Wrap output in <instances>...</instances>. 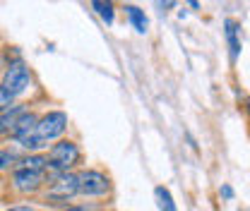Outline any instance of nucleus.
I'll return each mask as SVG.
<instances>
[{
    "label": "nucleus",
    "mask_w": 250,
    "mask_h": 211,
    "mask_svg": "<svg viewBox=\"0 0 250 211\" xmlns=\"http://www.w3.org/2000/svg\"><path fill=\"white\" fill-rule=\"evenodd\" d=\"M77 158H80L77 144H72V142H58L48 151V171H53L56 175L67 173V168L72 163H77Z\"/></svg>",
    "instance_id": "obj_1"
},
{
    "label": "nucleus",
    "mask_w": 250,
    "mask_h": 211,
    "mask_svg": "<svg viewBox=\"0 0 250 211\" xmlns=\"http://www.w3.org/2000/svg\"><path fill=\"white\" fill-rule=\"evenodd\" d=\"M65 127H67V115L62 113V111H51V113H46L39 125H36V134H39V139L41 142H53V139H58L62 132H65Z\"/></svg>",
    "instance_id": "obj_2"
},
{
    "label": "nucleus",
    "mask_w": 250,
    "mask_h": 211,
    "mask_svg": "<svg viewBox=\"0 0 250 211\" xmlns=\"http://www.w3.org/2000/svg\"><path fill=\"white\" fill-rule=\"evenodd\" d=\"M31 77H29V67L24 62H12L7 70H5V77H2V87L10 91L12 96H20L22 91H27Z\"/></svg>",
    "instance_id": "obj_3"
},
{
    "label": "nucleus",
    "mask_w": 250,
    "mask_h": 211,
    "mask_svg": "<svg viewBox=\"0 0 250 211\" xmlns=\"http://www.w3.org/2000/svg\"><path fill=\"white\" fill-rule=\"evenodd\" d=\"M77 185H80V192L87 194V197H99V194L108 192V178L104 173H99V171L77 173Z\"/></svg>",
    "instance_id": "obj_4"
},
{
    "label": "nucleus",
    "mask_w": 250,
    "mask_h": 211,
    "mask_svg": "<svg viewBox=\"0 0 250 211\" xmlns=\"http://www.w3.org/2000/svg\"><path fill=\"white\" fill-rule=\"evenodd\" d=\"M77 192H80L77 175H72V173H61V175H56L53 187L48 190V199H53V202H67V199L75 197Z\"/></svg>",
    "instance_id": "obj_5"
},
{
    "label": "nucleus",
    "mask_w": 250,
    "mask_h": 211,
    "mask_svg": "<svg viewBox=\"0 0 250 211\" xmlns=\"http://www.w3.org/2000/svg\"><path fill=\"white\" fill-rule=\"evenodd\" d=\"M12 182L20 192H34V190L41 187L43 173H31V171H24V168H17L15 175H12Z\"/></svg>",
    "instance_id": "obj_6"
},
{
    "label": "nucleus",
    "mask_w": 250,
    "mask_h": 211,
    "mask_svg": "<svg viewBox=\"0 0 250 211\" xmlns=\"http://www.w3.org/2000/svg\"><path fill=\"white\" fill-rule=\"evenodd\" d=\"M36 125H39V118L34 113H22L17 118V122H15V127H12L15 139H22V137H27L31 132H36Z\"/></svg>",
    "instance_id": "obj_7"
},
{
    "label": "nucleus",
    "mask_w": 250,
    "mask_h": 211,
    "mask_svg": "<svg viewBox=\"0 0 250 211\" xmlns=\"http://www.w3.org/2000/svg\"><path fill=\"white\" fill-rule=\"evenodd\" d=\"M22 113H24V111H22V106H10L7 111H2V113H0V134L10 132Z\"/></svg>",
    "instance_id": "obj_8"
},
{
    "label": "nucleus",
    "mask_w": 250,
    "mask_h": 211,
    "mask_svg": "<svg viewBox=\"0 0 250 211\" xmlns=\"http://www.w3.org/2000/svg\"><path fill=\"white\" fill-rule=\"evenodd\" d=\"M226 41H229V48H231V58L236 60L238 53H241V38H238V24L233 19L226 22Z\"/></svg>",
    "instance_id": "obj_9"
},
{
    "label": "nucleus",
    "mask_w": 250,
    "mask_h": 211,
    "mask_svg": "<svg viewBox=\"0 0 250 211\" xmlns=\"http://www.w3.org/2000/svg\"><path fill=\"white\" fill-rule=\"evenodd\" d=\"M20 168L31 171V173H46V171H48V156H39V153L27 156V158L22 161V166H20Z\"/></svg>",
    "instance_id": "obj_10"
},
{
    "label": "nucleus",
    "mask_w": 250,
    "mask_h": 211,
    "mask_svg": "<svg viewBox=\"0 0 250 211\" xmlns=\"http://www.w3.org/2000/svg\"><path fill=\"white\" fill-rule=\"evenodd\" d=\"M125 12H127V17H130L132 27L140 31V34H145V31H147V17H145V12H142L140 7H135V5H127V7H125Z\"/></svg>",
    "instance_id": "obj_11"
},
{
    "label": "nucleus",
    "mask_w": 250,
    "mask_h": 211,
    "mask_svg": "<svg viewBox=\"0 0 250 211\" xmlns=\"http://www.w3.org/2000/svg\"><path fill=\"white\" fill-rule=\"evenodd\" d=\"M156 199H159V209L161 211H178L176 209V202H173V197H171V192L166 190V187H156Z\"/></svg>",
    "instance_id": "obj_12"
},
{
    "label": "nucleus",
    "mask_w": 250,
    "mask_h": 211,
    "mask_svg": "<svg viewBox=\"0 0 250 211\" xmlns=\"http://www.w3.org/2000/svg\"><path fill=\"white\" fill-rule=\"evenodd\" d=\"M92 7L99 12V17L104 19V22H113V17H116V12H113V5L111 2H104V0H94L92 2Z\"/></svg>",
    "instance_id": "obj_13"
},
{
    "label": "nucleus",
    "mask_w": 250,
    "mask_h": 211,
    "mask_svg": "<svg viewBox=\"0 0 250 211\" xmlns=\"http://www.w3.org/2000/svg\"><path fill=\"white\" fill-rule=\"evenodd\" d=\"M17 142H20V147H24V149H29V151H36V149H41V147H46V142H41L36 132H31V134L17 139Z\"/></svg>",
    "instance_id": "obj_14"
},
{
    "label": "nucleus",
    "mask_w": 250,
    "mask_h": 211,
    "mask_svg": "<svg viewBox=\"0 0 250 211\" xmlns=\"http://www.w3.org/2000/svg\"><path fill=\"white\" fill-rule=\"evenodd\" d=\"M12 98H15V96L0 84V111H7V108H10V103H12Z\"/></svg>",
    "instance_id": "obj_15"
},
{
    "label": "nucleus",
    "mask_w": 250,
    "mask_h": 211,
    "mask_svg": "<svg viewBox=\"0 0 250 211\" xmlns=\"http://www.w3.org/2000/svg\"><path fill=\"white\" fill-rule=\"evenodd\" d=\"M12 161H15V153H12V151H0V171L7 168Z\"/></svg>",
    "instance_id": "obj_16"
},
{
    "label": "nucleus",
    "mask_w": 250,
    "mask_h": 211,
    "mask_svg": "<svg viewBox=\"0 0 250 211\" xmlns=\"http://www.w3.org/2000/svg\"><path fill=\"white\" fill-rule=\"evenodd\" d=\"M221 194H224L226 199H231V197H233V190H231L229 185H224V187H221Z\"/></svg>",
    "instance_id": "obj_17"
},
{
    "label": "nucleus",
    "mask_w": 250,
    "mask_h": 211,
    "mask_svg": "<svg viewBox=\"0 0 250 211\" xmlns=\"http://www.w3.org/2000/svg\"><path fill=\"white\" fill-rule=\"evenodd\" d=\"M7 211H34L31 207H12V209H7Z\"/></svg>",
    "instance_id": "obj_18"
},
{
    "label": "nucleus",
    "mask_w": 250,
    "mask_h": 211,
    "mask_svg": "<svg viewBox=\"0 0 250 211\" xmlns=\"http://www.w3.org/2000/svg\"><path fill=\"white\" fill-rule=\"evenodd\" d=\"M65 211H84V209H80V207H72V209H65Z\"/></svg>",
    "instance_id": "obj_19"
}]
</instances>
